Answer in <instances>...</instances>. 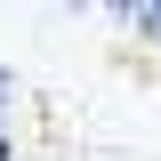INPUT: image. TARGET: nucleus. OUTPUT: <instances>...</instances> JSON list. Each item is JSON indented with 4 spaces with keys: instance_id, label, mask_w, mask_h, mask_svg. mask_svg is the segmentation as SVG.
Masks as SVG:
<instances>
[{
    "instance_id": "f03ea898",
    "label": "nucleus",
    "mask_w": 161,
    "mask_h": 161,
    "mask_svg": "<svg viewBox=\"0 0 161 161\" xmlns=\"http://www.w3.org/2000/svg\"><path fill=\"white\" fill-rule=\"evenodd\" d=\"M16 97H24V89H16V64H0V113H8Z\"/></svg>"
},
{
    "instance_id": "f257e3e1",
    "label": "nucleus",
    "mask_w": 161,
    "mask_h": 161,
    "mask_svg": "<svg viewBox=\"0 0 161 161\" xmlns=\"http://www.w3.org/2000/svg\"><path fill=\"white\" fill-rule=\"evenodd\" d=\"M105 16H113V24H129L145 48H161V0H113Z\"/></svg>"
},
{
    "instance_id": "7ed1b4c3",
    "label": "nucleus",
    "mask_w": 161,
    "mask_h": 161,
    "mask_svg": "<svg viewBox=\"0 0 161 161\" xmlns=\"http://www.w3.org/2000/svg\"><path fill=\"white\" fill-rule=\"evenodd\" d=\"M0 161H16V137H8V121H0Z\"/></svg>"
}]
</instances>
